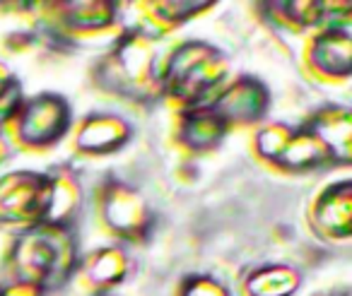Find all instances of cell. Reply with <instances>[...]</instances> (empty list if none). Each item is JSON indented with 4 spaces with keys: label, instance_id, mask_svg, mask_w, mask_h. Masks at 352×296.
I'll list each match as a JSON object with an SVG mask.
<instances>
[]
</instances>
